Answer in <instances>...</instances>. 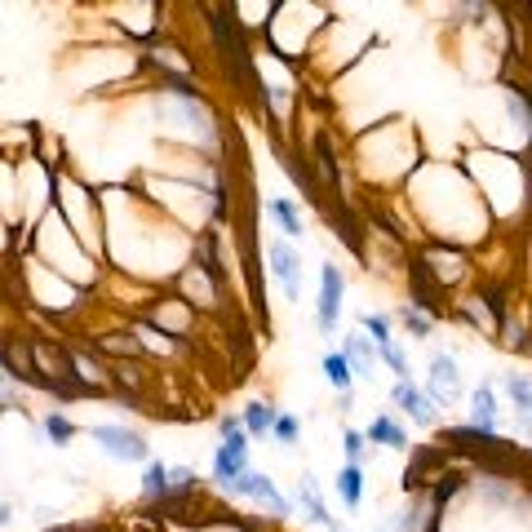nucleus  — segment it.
I'll return each mask as SVG.
<instances>
[{
	"mask_svg": "<svg viewBox=\"0 0 532 532\" xmlns=\"http://www.w3.org/2000/svg\"><path fill=\"white\" fill-rule=\"evenodd\" d=\"M94 439L102 444V453L116 457V462H151V448L138 431H125V426H94Z\"/></svg>",
	"mask_w": 532,
	"mask_h": 532,
	"instance_id": "nucleus-1",
	"label": "nucleus"
},
{
	"mask_svg": "<svg viewBox=\"0 0 532 532\" xmlns=\"http://www.w3.org/2000/svg\"><path fill=\"white\" fill-rule=\"evenodd\" d=\"M227 493L231 497H249V501H258V506H266L271 515H289V501H284L280 493H275V484L266 475H258V470H244L235 484H227Z\"/></svg>",
	"mask_w": 532,
	"mask_h": 532,
	"instance_id": "nucleus-2",
	"label": "nucleus"
},
{
	"mask_svg": "<svg viewBox=\"0 0 532 532\" xmlns=\"http://www.w3.org/2000/svg\"><path fill=\"white\" fill-rule=\"evenodd\" d=\"M342 271L337 266H320V302H315V320L324 333L337 329V315H342Z\"/></svg>",
	"mask_w": 532,
	"mask_h": 532,
	"instance_id": "nucleus-3",
	"label": "nucleus"
},
{
	"mask_svg": "<svg viewBox=\"0 0 532 532\" xmlns=\"http://www.w3.org/2000/svg\"><path fill=\"white\" fill-rule=\"evenodd\" d=\"M266 262H271V275L284 284V293H289L293 302L302 298V280H298V253L289 249L284 240H275L271 249H266Z\"/></svg>",
	"mask_w": 532,
	"mask_h": 532,
	"instance_id": "nucleus-4",
	"label": "nucleus"
},
{
	"mask_svg": "<svg viewBox=\"0 0 532 532\" xmlns=\"http://www.w3.org/2000/svg\"><path fill=\"white\" fill-rule=\"evenodd\" d=\"M462 395V373H457L453 355H435L431 360V399L435 404H453Z\"/></svg>",
	"mask_w": 532,
	"mask_h": 532,
	"instance_id": "nucleus-5",
	"label": "nucleus"
},
{
	"mask_svg": "<svg viewBox=\"0 0 532 532\" xmlns=\"http://www.w3.org/2000/svg\"><path fill=\"white\" fill-rule=\"evenodd\" d=\"M391 399H395V408H399V413H408L417 426H435V399H426L413 382H395Z\"/></svg>",
	"mask_w": 532,
	"mask_h": 532,
	"instance_id": "nucleus-6",
	"label": "nucleus"
},
{
	"mask_svg": "<svg viewBox=\"0 0 532 532\" xmlns=\"http://www.w3.org/2000/svg\"><path fill=\"white\" fill-rule=\"evenodd\" d=\"M470 426H475V431H488V435L497 431V391L488 382L470 395Z\"/></svg>",
	"mask_w": 532,
	"mask_h": 532,
	"instance_id": "nucleus-7",
	"label": "nucleus"
},
{
	"mask_svg": "<svg viewBox=\"0 0 532 532\" xmlns=\"http://www.w3.org/2000/svg\"><path fill=\"white\" fill-rule=\"evenodd\" d=\"M298 501H302V510H306V519H311V524H320V528L333 532V515H329V506H324L320 488H315V475L298 479Z\"/></svg>",
	"mask_w": 532,
	"mask_h": 532,
	"instance_id": "nucleus-8",
	"label": "nucleus"
},
{
	"mask_svg": "<svg viewBox=\"0 0 532 532\" xmlns=\"http://www.w3.org/2000/svg\"><path fill=\"white\" fill-rule=\"evenodd\" d=\"M142 497H147V501H169L173 497V466L147 462V470H142Z\"/></svg>",
	"mask_w": 532,
	"mask_h": 532,
	"instance_id": "nucleus-9",
	"label": "nucleus"
},
{
	"mask_svg": "<svg viewBox=\"0 0 532 532\" xmlns=\"http://www.w3.org/2000/svg\"><path fill=\"white\" fill-rule=\"evenodd\" d=\"M342 355L351 360L355 377H373V337H368V333H351V337H346Z\"/></svg>",
	"mask_w": 532,
	"mask_h": 532,
	"instance_id": "nucleus-10",
	"label": "nucleus"
},
{
	"mask_svg": "<svg viewBox=\"0 0 532 532\" xmlns=\"http://www.w3.org/2000/svg\"><path fill=\"white\" fill-rule=\"evenodd\" d=\"M368 444H382V448H395V453H404L408 448V435L399 431V422L395 417H373V422H368Z\"/></svg>",
	"mask_w": 532,
	"mask_h": 532,
	"instance_id": "nucleus-11",
	"label": "nucleus"
},
{
	"mask_svg": "<svg viewBox=\"0 0 532 532\" xmlns=\"http://www.w3.org/2000/svg\"><path fill=\"white\" fill-rule=\"evenodd\" d=\"M249 470V457H235L227 444H218V453H213V479H218L222 488L227 484H235V479Z\"/></svg>",
	"mask_w": 532,
	"mask_h": 532,
	"instance_id": "nucleus-12",
	"label": "nucleus"
},
{
	"mask_svg": "<svg viewBox=\"0 0 532 532\" xmlns=\"http://www.w3.org/2000/svg\"><path fill=\"white\" fill-rule=\"evenodd\" d=\"M324 377H329V386L337 395H351V382H355V368L351 360H346L342 351H333V355H324Z\"/></svg>",
	"mask_w": 532,
	"mask_h": 532,
	"instance_id": "nucleus-13",
	"label": "nucleus"
},
{
	"mask_svg": "<svg viewBox=\"0 0 532 532\" xmlns=\"http://www.w3.org/2000/svg\"><path fill=\"white\" fill-rule=\"evenodd\" d=\"M501 386H506V399L515 404V413L532 417V377H524V373H506V377H501Z\"/></svg>",
	"mask_w": 532,
	"mask_h": 532,
	"instance_id": "nucleus-14",
	"label": "nucleus"
},
{
	"mask_svg": "<svg viewBox=\"0 0 532 532\" xmlns=\"http://www.w3.org/2000/svg\"><path fill=\"white\" fill-rule=\"evenodd\" d=\"M337 497L346 501V506H360L364 501V470L346 462L342 470H337Z\"/></svg>",
	"mask_w": 532,
	"mask_h": 532,
	"instance_id": "nucleus-15",
	"label": "nucleus"
},
{
	"mask_svg": "<svg viewBox=\"0 0 532 532\" xmlns=\"http://www.w3.org/2000/svg\"><path fill=\"white\" fill-rule=\"evenodd\" d=\"M275 422H280V413H275L271 404H249L244 408V431L253 439H262L266 431H275Z\"/></svg>",
	"mask_w": 532,
	"mask_h": 532,
	"instance_id": "nucleus-16",
	"label": "nucleus"
},
{
	"mask_svg": "<svg viewBox=\"0 0 532 532\" xmlns=\"http://www.w3.org/2000/svg\"><path fill=\"white\" fill-rule=\"evenodd\" d=\"M271 213L280 218L284 235H302V231H306V227H302V213L293 209V200H271Z\"/></svg>",
	"mask_w": 532,
	"mask_h": 532,
	"instance_id": "nucleus-17",
	"label": "nucleus"
},
{
	"mask_svg": "<svg viewBox=\"0 0 532 532\" xmlns=\"http://www.w3.org/2000/svg\"><path fill=\"white\" fill-rule=\"evenodd\" d=\"M360 324H364V333L373 337V346H386V342H395V337H391V320H386V315H373V311H364V315H360Z\"/></svg>",
	"mask_w": 532,
	"mask_h": 532,
	"instance_id": "nucleus-18",
	"label": "nucleus"
},
{
	"mask_svg": "<svg viewBox=\"0 0 532 532\" xmlns=\"http://www.w3.org/2000/svg\"><path fill=\"white\" fill-rule=\"evenodd\" d=\"M45 435H49V444H58V448H63V444H71L76 426H71L63 413H49V417H45Z\"/></svg>",
	"mask_w": 532,
	"mask_h": 532,
	"instance_id": "nucleus-19",
	"label": "nucleus"
},
{
	"mask_svg": "<svg viewBox=\"0 0 532 532\" xmlns=\"http://www.w3.org/2000/svg\"><path fill=\"white\" fill-rule=\"evenodd\" d=\"M395 315L404 320V329L413 333V337H426V333H431V315H426V311H417V306H399Z\"/></svg>",
	"mask_w": 532,
	"mask_h": 532,
	"instance_id": "nucleus-20",
	"label": "nucleus"
},
{
	"mask_svg": "<svg viewBox=\"0 0 532 532\" xmlns=\"http://www.w3.org/2000/svg\"><path fill=\"white\" fill-rule=\"evenodd\" d=\"M342 453L351 466H364V453H368V435L364 431H346L342 435Z\"/></svg>",
	"mask_w": 532,
	"mask_h": 532,
	"instance_id": "nucleus-21",
	"label": "nucleus"
},
{
	"mask_svg": "<svg viewBox=\"0 0 532 532\" xmlns=\"http://www.w3.org/2000/svg\"><path fill=\"white\" fill-rule=\"evenodd\" d=\"M382 351V360L399 373V382H408V360H404V351H399V342H386V346H377Z\"/></svg>",
	"mask_w": 532,
	"mask_h": 532,
	"instance_id": "nucleus-22",
	"label": "nucleus"
},
{
	"mask_svg": "<svg viewBox=\"0 0 532 532\" xmlns=\"http://www.w3.org/2000/svg\"><path fill=\"white\" fill-rule=\"evenodd\" d=\"M275 439H280L284 448L293 444V439H298V417H289V413H280V422H275V431H271Z\"/></svg>",
	"mask_w": 532,
	"mask_h": 532,
	"instance_id": "nucleus-23",
	"label": "nucleus"
},
{
	"mask_svg": "<svg viewBox=\"0 0 532 532\" xmlns=\"http://www.w3.org/2000/svg\"><path fill=\"white\" fill-rule=\"evenodd\" d=\"M191 488H196V470H187V466H173V497L191 493Z\"/></svg>",
	"mask_w": 532,
	"mask_h": 532,
	"instance_id": "nucleus-24",
	"label": "nucleus"
},
{
	"mask_svg": "<svg viewBox=\"0 0 532 532\" xmlns=\"http://www.w3.org/2000/svg\"><path fill=\"white\" fill-rule=\"evenodd\" d=\"M506 346H515V351H528V329H524V324H506Z\"/></svg>",
	"mask_w": 532,
	"mask_h": 532,
	"instance_id": "nucleus-25",
	"label": "nucleus"
},
{
	"mask_svg": "<svg viewBox=\"0 0 532 532\" xmlns=\"http://www.w3.org/2000/svg\"><path fill=\"white\" fill-rule=\"evenodd\" d=\"M218 431H222V439H231L235 431H244V417H222V422H218Z\"/></svg>",
	"mask_w": 532,
	"mask_h": 532,
	"instance_id": "nucleus-26",
	"label": "nucleus"
},
{
	"mask_svg": "<svg viewBox=\"0 0 532 532\" xmlns=\"http://www.w3.org/2000/svg\"><path fill=\"white\" fill-rule=\"evenodd\" d=\"M200 532H244L240 524H204Z\"/></svg>",
	"mask_w": 532,
	"mask_h": 532,
	"instance_id": "nucleus-27",
	"label": "nucleus"
},
{
	"mask_svg": "<svg viewBox=\"0 0 532 532\" xmlns=\"http://www.w3.org/2000/svg\"><path fill=\"white\" fill-rule=\"evenodd\" d=\"M333 532H342V528H333Z\"/></svg>",
	"mask_w": 532,
	"mask_h": 532,
	"instance_id": "nucleus-28",
	"label": "nucleus"
},
{
	"mask_svg": "<svg viewBox=\"0 0 532 532\" xmlns=\"http://www.w3.org/2000/svg\"><path fill=\"white\" fill-rule=\"evenodd\" d=\"M528 422H532V417H528Z\"/></svg>",
	"mask_w": 532,
	"mask_h": 532,
	"instance_id": "nucleus-29",
	"label": "nucleus"
}]
</instances>
